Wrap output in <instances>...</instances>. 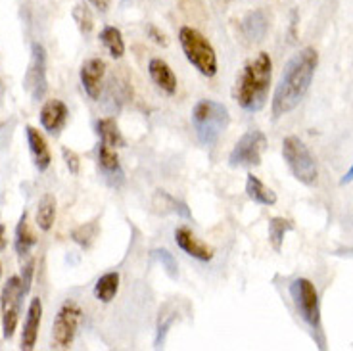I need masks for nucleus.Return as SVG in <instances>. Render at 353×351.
<instances>
[{
    "label": "nucleus",
    "mask_w": 353,
    "mask_h": 351,
    "mask_svg": "<svg viewBox=\"0 0 353 351\" xmlns=\"http://www.w3.org/2000/svg\"><path fill=\"white\" fill-rule=\"evenodd\" d=\"M43 321V301L41 298H33L29 308H27L26 323H23V332H21V350H33L39 338V328Z\"/></svg>",
    "instance_id": "obj_14"
},
{
    "label": "nucleus",
    "mask_w": 353,
    "mask_h": 351,
    "mask_svg": "<svg viewBox=\"0 0 353 351\" xmlns=\"http://www.w3.org/2000/svg\"><path fill=\"white\" fill-rule=\"evenodd\" d=\"M152 255L158 259L159 263H161V267L165 269V272H168L171 279H175L176 272H179V267H176V259L175 255L171 254V252H168V250H163V248H158V250H154L152 252Z\"/></svg>",
    "instance_id": "obj_28"
},
{
    "label": "nucleus",
    "mask_w": 353,
    "mask_h": 351,
    "mask_svg": "<svg viewBox=\"0 0 353 351\" xmlns=\"http://www.w3.org/2000/svg\"><path fill=\"white\" fill-rule=\"evenodd\" d=\"M179 43L186 60L202 73L203 77H213L217 73V54L212 43L190 26H183L179 31Z\"/></svg>",
    "instance_id": "obj_4"
},
{
    "label": "nucleus",
    "mask_w": 353,
    "mask_h": 351,
    "mask_svg": "<svg viewBox=\"0 0 353 351\" xmlns=\"http://www.w3.org/2000/svg\"><path fill=\"white\" fill-rule=\"evenodd\" d=\"M23 296H26V290H23L21 279H19V277H12V279H8L6 286H4V292H2V298H0V303L4 305L2 326H4V338H6V340H10V338L16 334Z\"/></svg>",
    "instance_id": "obj_8"
},
{
    "label": "nucleus",
    "mask_w": 353,
    "mask_h": 351,
    "mask_svg": "<svg viewBox=\"0 0 353 351\" xmlns=\"http://www.w3.org/2000/svg\"><path fill=\"white\" fill-rule=\"evenodd\" d=\"M283 156L292 175L300 181L301 185H317L319 169L317 161L311 156L309 148L298 137H286L283 141Z\"/></svg>",
    "instance_id": "obj_5"
},
{
    "label": "nucleus",
    "mask_w": 353,
    "mask_h": 351,
    "mask_svg": "<svg viewBox=\"0 0 353 351\" xmlns=\"http://www.w3.org/2000/svg\"><path fill=\"white\" fill-rule=\"evenodd\" d=\"M0 274H2V265H0Z\"/></svg>",
    "instance_id": "obj_35"
},
{
    "label": "nucleus",
    "mask_w": 353,
    "mask_h": 351,
    "mask_svg": "<svg viewBox=\"0 0 353 351\" xmlns=\"http://www.w3.org/2000/svg\"><path fill=\"white\" fill-rule=\"evenodd\" d=\"M88 2L97 10H100V12H108L110 4H112V0H88Z\"/></svg>",
    "instance_id": "obj_32"
},
{
    "label": "nucleus",
    "mask_w": 353,
    "mask_h": 351,
    "mask_svg": "<svg viewBox=\"0 0 353 351\" xmlns=\"http://www.w3.org/2000/svg\"><path fill=\"white\" fill-rule=\"evenodd\" d=\"M97 131L98 137H100V142L110 146V148H123L125 144H127L125 137L119 131V125H117L114 117H102V119H98Z\"/></svg>",
    "instance_id": "obj_18"
},
{
    "label": "nucleus",
    "mask_w": 353,
    "mask_h": 351,
    "mask_svg": "<svg viewBox=\"0 0 353 351\" xmlns=\"http://www.w3.org/2000/svg\"><path fill=\"white\" fill-rule=\"evenodd\" d=\"M46 52L44 46L39 43H33L31 46V63L26 73V90L31 94L33 100H41L46 92Z\"/></svg>",
    "instance_id": "obj_10"
},
{
    "label": "nucleus",
    "mask_w": 353,
    "mask_h": 351,
    "mask_svg": "<svg viewBox=\"0 0 353 351\" xmlns=\"http://www.w3.org/2000/svg\"><path fill=\"white\" fill-rule=\"evenodd\" d=\"M27 142H29V150H31V156L35 161V167L43 173L46 171L50 163H52V156H50V148H48V142L43 137V132L37 131L35 127H27Z\"/></svg>",
    "instance_id": "obj_16"
},
{
    "label": "nucleus",
    "mask_w": 353,
    "mask_h": 351,
    "mask_svg": "<svg viewBox=\"0 0 353 351\" xmlns=\"http://www.w3.org/2000/svg\"><path fill=\"white\" fill-rule=\"evenodd\" d=\"M267 137L261 131H248L240 137L229 156L230 167H256L263 159Z\"/></svg>",
    "instance_id": "obj_7"
},
{
    "label": "nucleus",
    "mask_w": 353,
    "mask_h": 351,
    "mask_svg": "<svg viewBox=\"0 0 353 351\" xmlns=\"http://www.w3.org/2000/svg\"><path fill=\"white\" fill-rule=\"evenodd\" d=\"M192 127L203 146H213L230 123L227 106L215 100H200L192 110Z\"/></svg>",
    "instance_id": "obj_3"
},
{
    "label": "nucleus",
    "mask_w": 353,
    "mask_h": 351,
    "mask_svg": "<svg viewBox=\"0 0 353 351\" xmlns=\"http://www.w3.org/2000/svg\"><path fill=\"white\" fill-rule=\"evenodd\" d=\"M246 194L252 202L259 203V205H274L276 203V194L269 186H265L254 173H250L246 179Z\"/></svg>",
    "instance_id": "obj_19"
},
{
    "label": "nucleus",
    "mask_w": 353,
    "mask_h": 351,
    "mask_svg": "<svg viewBox=\"0 0 353 351\" xmlns=\"http://www.w3.org/2000/svg\"><path fill=\"white\" fill-rule=\"evenodd\" d=\"M319 66V54L315 48H301L300 52L294 54L286 68H284L281 81L276 85L273 97V115L274 119L294 112L300 102L307 94L311 81Z\"/></svg>",
    "instance_id": "obj_1"
},
{
    "label": "nucleus",
    "mask_w": 353,
    "mask_h": 351,
    "mask_svg": "<svg viewBox=\"0 0 353 351\" xmlns=\"http://www.w3.org/2000/svg\"><path fill=\"white\" fill-rule=\"evenodd\" d=\"M221 2H229V0H221Z\"/></svg>",
    "instance_id": "obj_36"
},
{
    "label": "nucleus",
    "mask_w": 353,
    "mask_h": 351,
    "mask_svg": "<svg viewBox=\"0 0 353 351\" xmlns=\"http://www.w3.org/2000/svg\"><path fill=\"white\" fill-rule=\"evenodd\" d=\"M104 75H106V62L102 58H90V60H87V62L81 66V85H83L85 92L92 100L100 98Z\"/></svg>",
    "instance_id": "obj_12"
},
{
    "label": "nucleus",
    "mask_w": 353,
    "mask_h": 351,
    "mask_svg": "<svg viewBox=\"0 0 353 351\" xmlns=\"http://www.w3.org/2000/svg\"><path fill=\"white\" fill-rule=\"evenodd\" d=\"M14 246H16V252L19 255H27L37 246V234L31 230L29 223H27V211H23L21 217H19L18 227H16V242H14Z\"/></svg>",
    "instance_id": "obj_21"
},
{
    "label": "nucleus",
    "mask_w": 353,
    "mask_h": 351,
    "mask_svg": "<svg viewBox=\"0 0 353 351\" xmlns=\"http://www.w3.org/2000/svg\"><path fill=\"white\" fill-rule=\"evenodd\" d=\"M148 73H150V79L154 81V85L165 92L168 97H173L176 92V77L173 70L169 68V63L161 58H152L148 63Z\"/></svg>",
    "instance_id": "obj_15"
},
{
    "label": "nucleus",
    "mask_w": 353,
    "mask_h": 351,
    "mask_svg": "<svg viewBox=\"0 0 353 351\" xmlns=\"http://www.w3.org/2000/svg\"><path fill=\"white\" fill-rule=\"evenodd\" d=\"M271 77H273V60L267 52H259L254 60H250L242 68L236 79L234 97L244 112L256 114L263 110L269 97Z\"/></svg>",
    "instance_id": "obj_2"
},
{
    "label": "nucleus",
    "mask_w": 353,
    "mask_h": 351,
    "mask_svg": "<svg viewBox=\"0 0 353 351\" xmlns=\"http://www.w3.org/2000/svg\"><path fill=\"white\" fill-rule=\"evenodd\" d=\"M290 296L300 317L313 330L321 328V308L315 284L309 279H296L290 284Z\"/></svg>",
    "instance_id": "obj_6"
},
{
    "label": "nucleus",
    "mask_w": 353,
    "mask_h": 351,
    "mask_svg": "<svg viewBox=\"0 0 353 351\" xmlns=\"http://www.w3.org/2000/svg\"><path fill=\"white\" fill-rule=\"evenodd\" d=\"M175 242L185 254L194 257L198 261H202V263H210L215 257V250L212 246H208L205 242H202L200 238H196L194 232L188 227L175 228Z\"/></svg>",
    "instance_id": "obj_11"
},
{
    "label": "nucleus",
    "mask_w": 353,
    "mask_h": 351,
    "mask_svg": "<svg viewBox=\"0 0 353 351\" xmlns=\"http://www.w3.org/2000/svg\"><path fill=\"white\" fill-rule=\"evenodd\" d=\"M353 181V166L350 167V171L342 177V181H340V185H347V183H352Z\"/></svg>",
    "instance_id": "obj_34"
},
{
    "label": "nucleus",
    "mask_w": 353,
    "mask_h": 351,
    "mask_svg": "<svg viewBox=\"0 0 353 351\" xmlns=\"http://www.w3.org/2000/svg\"><path fill=\"white\" fill-rule=\"evenodd\" d=\"M98 167L100 171L108 177V179H114V181H123V167L119 163V156L115 148H110L106 144L100 142L98 146Z\"/></svg>",
    "instance_id": "obj_17"
},
{
    "label": "nucleus",
    "mask_w": 353,
    "mask_h": 351,
    "mask_svg": "<svg viewBox=\"0 0 353 351\" xmlns=\"http://www.w3.org/2000/svg\"><path fill=\"white\" fill-rule=\"evenodd\" d=\"M100 43L106 46V50L110 52L112 58L115 60H119V58H123L125 54V41L123 35H121V31L114 26H106L102 29V33H100Z\"/></svg>",
    "instance_id": "obj_23"
},
{
    "label": "nucleus",
    "mask_w": 353,
    "mask_h": 351,
    "mask_svg": "<svg viewBox=\"0 0 353 351\" xmlns=\"http://www.w3.org/2000/svg\"><path fill=\"white\" fill-rule=\"evenodd\" d=\"M294 228V223L290 219H284V217H273L269 221V242L273 246L274 252H281L284 244V237L286 232H290Z\"/></svg>",
    "instance_id": "obj_25"
},
{
    "label": "nucleus",
    "mask_w": 353,
    "mask_h": 351,
    "mask_svg": "<svg viewBox=\"0 0 353 351\" xmlns=\"http://www.w3.org/2000/svg\"><path fill=\"white\" fill-rule=\"evenodd\" d=\"M6 244H8V240H6V227L0 223V252L6 250Z\"/></svg>",
    "instance_id": "obj_33"
},
{
    "label": "nucleus",
    "mask_w": 353,
    "mask_h": 351,
    "mask_svg": "<svg viewBox=\"0 0 353 351\" xmlns=\"http://www.w3.org/2000/svg\"><path fill=\"white\" fill-rule=\"evenodd\" d=\"M267 18L261 10H254L250 12L244 21H242V31H244V37L250 39V41H263L265 33H267Z\"/></svg>",
    "instance_id": "obj_20"
},
{
    "label": "nucleus",
    "mask_w": 353,
    "mask_h": 351,
    "mask_svg": "<svg viewBox=\"0 0 353 351\" xmlns=\"http://www.w3.org/2000/svg\"><path fill=\"white\" fill-rule=\"evenodd\" d=\"M146 33H148V37H150L152 41L158 44V46H168V44H169L168 35H165V33H163V31H161L159 27L152 26V23H150V26H148V29H146Z\"/></svg>",
    "instance_id": "obj_30"
},
{
    "label": "nucleus",
    "mask_w": 353,
    "mask_h": 351,
    "mask_svg": "<svg viewBox=\"0 0 353 351\" xmlns=\"http://www.w3.org/2000/svg\"><path fill=\"white\" fill-rule=\"evenodd\" d=\"M68 117H70V110L58 98L46 100L41 108V125L44 127V131H48L50 134H58L62 131L68 123Z\"/></svg>",
    "instance_id": "obj_13"
},
{
    "label": "nucleus",
    "mask_w": 353,
    "mask_h": 351,
    "mask_svg": "<svg viewBox=\"0 0 353 351\" xmlns=\"http://www.w3.org/2000/svg\"><path fill=\"white\" fill-rule=\"evenodd\" d=\"M0 305H2V303H0Z\"/></svg>",
    "instance_id": "obj_37"
},
{
    "label": "nucleus",
    "mask_w": 353,
    "mask_h": 351,
    "mask_svg": "<svg viewBox=\"0 0 353 351\" xmlns=\"http://www.w3.org/2000/svg\"><path fill=\"white\" fill-rule=\"evenodd\" d=\"M71 16H73V19H75V23H77V27H79V31L83 35H88L92 31V27H94V16H92V12H90L87 4H83V2L75 4Z\"/></svg>",
    "instance_id": "obj_27"
},
{
    "label": "nucleus",
    "mask_w": 353,
    "mask_h": 351,
    "mask_svg": "<svg viewBox=\"0 0 353 351\" xmlns=\"http://www.w3.org/2000/svg\"><path fill=\"white\" fill-rule=\"evenodd\" d=\"M98 232H100V228H98L97 221H90V223H85V225H81L77 227L73 232H71V238H73V242L81 246L83 250H88V248L94 244V240L98 238Z\"/></svg>",
    "instance_id": "obj_26"
},
{
    "label": "nucleus",
    "mask_w": 353,
    "mask_h": 351,
    "mask_svg": "<svg viewBox=\"0 0 353 351\" xmlns=\"http://www.w3.org/2000/svg\"><path fill=\"white\" fill-rule=\"evenodd\" d=\"M54 219H56V198L52 194H44L37 208V225L41 230L48 232L54 227Z\"/></svg>",
    "instance_id": "obj_24"
},
{
    "label": "nucleus",
    "mask_w": 353,
    "mask_h": 351,
    "mask_svg": "<svg viewBox=\"0 0 353 351\" xmlns=\"http://www.w3.org/2000/svg\"><path fill=\"white\" fill-rule=\"evenodd\" d=\"M62 156H63V161H65V166H68V169H70V173H73V175H79V171H81L79 156L70 148H62Z\"/></svg>",
    "instance_id": "obj_29"
},
{
    "label": "nucleus",
    "mask_w": 353,
    "mask_h": 351,
    "mask_svg": "<svg viewBox=\"0 0 353 351\" xmlns=\"http://www.w3.org/2000/svg\"><path fill=\"white\" fill-rule=\"evenodd\" d=\"M81 319H83V309L75 303V301H65L58 315L54 319V328H52V338L58 348H70L73 340H75V334L81 325Z\"/></svg>",
    "instance_id": "obj_9"
},
{
    "label": "nucleus",
    "mask_w": 353,
    "mask_h": 351,
    "mask_svg": "<svg viewBox=\"0 0 353 351\" xmlns=\"http://www.w3.org/2000/svg\"><path fill=\"white\" fill-rule=\"evenodd\" d=\"M33 271H35V261L31 259V261L26 265V269H23V277H21V284H23L26 294H29V290H31V277H33Z\"/></svg>",
    "instance_id": "obj_31"
},
{
    "label": "nucleus",
    "mask_w": 353,
    "mask_h": 351,
    "mask_svg": "<svg viewBox=\"0 0 353 351\" xmlns=\"http://www.w3.org/2000/svg\"><path fill=\"white\" fill-rule=\"evenodd\" d=\"M119 290V274L115 271L102 274L94 284V298L100 299L102 303H110L117 296Z\"/></svg>",
    "instance_id": "obj_22"
}]
</instances>
